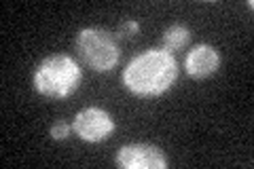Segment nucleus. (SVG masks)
Listing matches in <instances>:
<instances>
[{"label": "nucleus", "mask_w": 254, "mask_h": 169, "mask_svg": "<svg viewBox=\"0 0 254 169\" xmlns=\"http://www.w3.org/2000/svg\"><path fill=\"white\" fill-rule=\"evenodd\" d=\"M125 89L138 98H159L168 93L178 78V61L172 53L148 49L136 55L123 70Z\"/></svg>", "instance_id": "f257e3e1"}, {"label": "nucleus", "mask_w": 254, "mask_h": 169, "mask_svg": "<svg viewBox=\"0 0 254 169\" xmlns=\"http://www.w3.org/2000/svg\"><path fill=\"white\" fill-rule=\"evenodd\" d=\"M140 32V23L138 21H133V19H129V21H123L121 26L117 28V32H115V36L117 38H133Z\"/></svg>", "instance_id": "1a4fd4ad"}, {"label": "nucleus", "mask_w": 254, "mask_h": 169, "mask_svg": "<svg viewBox=\"0 0 254 169\" xmlns=\"http://www.w3.org/2000/svg\"><path fill=\"white\" fill-rule=\"evenodd\" d=\"M83 83V68L66 53H53L38 61L32 74L34 89L49 100H68Z\"/></svg>", "instance_id": "f03ea898"}, {"label": "nucleus", "mask_w": 254, "mask_h": 169, "mask_svg": "<svg viewBox=\"0 0 254 169\" xmlns=\"http://www.w3.org/2000/svg\"><path fill=\"white\" fill-rule=\"evenodd\" d=\"M70 131H72V123H66V120H55L49 129V135L51 140L55 142H64L70 138Z\"/></svg>", "instance_id": "6e6552de"}, {"label": "nucleus", "mask_w": 254, "mask_h": 169, "mask_svg": "<svg viewBox=\"0 0 254 169\" xmlns=\"http://www.w3.org/2000/svg\"><path fill=\"white\" fill-rule=\"evenodd\" d=\"M115 127V116L100 106H87L78 110L72 120V131L87 144H100L108 140Z\"/></svg>", "instance_id": "20e7f679"}, {"label": "nucleus", "mask_w": 254, "mask_h": 169, "mask_svg": "<svg viewBox=\"0 0 254 169\" xmlns=\"http://www.w3.org/2000/svg\"><path fill=\"white\" fill-rule=\"evenodd\" d=\"M189 43H190V32L187 26H180V23H174L161 34V49L172 55L176 51L187 49Z\"/></svg>", "instance_id": "0eeeda50"}, {"label": "nucleus", "mask_w": 254, "mask_h": 169, "mask_svg": "<svg viewBox=\"0 0 254 169\" xmlns=\"http://www.w3.org/2000/svg\"><path fill=\"white\" fill-rule=\"evenodd\" d=\"M76 57L83 66L93 72H108L117 68L121 59V49L117 45V36L104 28H83L74 38Z\"/></svg>", "instance_id": "7ed1b4c3"}, {"label": "nucleus", "mask_w": 254, "mask_h": 169, "mask_svg": "<svg viewBox=\"0 0 254 169\" xmlns=\"http://www.w3.org/2000/svg\"><path fill=\"white\" fill-rule=\"evenodd\" d=\"M115 165L121 169H168L170 161L163 148L148 142L125 144L117 150Z\"/></svg>", "instance_id": "39448f33"}, {"label": "nucleus", "mask_w": 254, "mask_h": 169, "mask_svg": "<svg viewBox=\"0 0 254 169\" xmlns=\"http://www.w3.org/2000/svg\"><path fill=\"white\" fill-rule=\"evenodd\" d=\"M220 68V53L212 45H195L185 57V70L190 78L205 80L214 76Z\"/></svg>", "instance_id": "423d86ee"}]
</instances>
